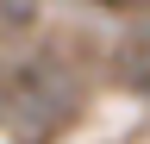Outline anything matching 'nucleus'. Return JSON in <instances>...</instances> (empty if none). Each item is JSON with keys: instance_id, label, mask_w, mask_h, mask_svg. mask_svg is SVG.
<instances>
[{"instance_id": "obj_2", "label": "nucleus", "mask_w": 150, "mask_h": 144, "mask_svg": "<svg viewBox=\"0 0 150 144\" xmlns=\"http://www.w3.org/2000/svg\"><path fill=\"white\" fill-rule=\"evenodd\" d=\"M119 82L131 88V94H150V25H138L119 44Z\"/></svg>"}, {"instance_id": "obj_4", "label": "nucleus", "mask_w": 150, "mask_h": 144, "mask_svg": "<svg viewBox=\"0 0 150 144\" xmlns=\"http://www.w3.org/2000/svg\"><path fill=\"white\" fill-rule=\"evenodd\" d=\"M100 6H131V0H100Z\"/></svg>"}, {"instance_id": "obj_1", "label": "nucleus", "mask_w": 150, "mask_h": 144, "mask_svg": "<svg viewBox=\"0 0 150 144\" xmlns=\"http://www.w3.org/2000/svg\"><path fill=\"white\" fill-rule=\"evenodd\" d=\"M0 113H6V132L19 144H50L81 113V75H75L63 57H38V63H25L13 75Z\"/></svg>"}, {"instance_id": "obj_3", "label": "nucleus", "mask_w": 150, "mask_h": 144, "mask_svg": "<svg viewBox=\"0 0 150 144\" xmlns=\"http://www.w3.org/2000/svg\"><path fill=\"white\" fill-rule=\"evenodd\" d=\"M38 25V0H0V57Z\"/></svg>"}]
</instances>
